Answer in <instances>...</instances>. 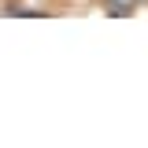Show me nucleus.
<instances>
[{
    "label": "nucleus",
    "mask_w": 148,
    "mask_h": 148,
    "mask_svg": "<svg viewBox=\"0 0 148 148\" xmlns=\"http://www.w3.org/2000/svg\"><path fill=\"white\" fill-rule=\"evenodd\" d=\"M104 8H108L115 18H122V15H130V11L137 8V0H104Z\"/></svg>",
    "instance_id": "1"
}]
</instances>
